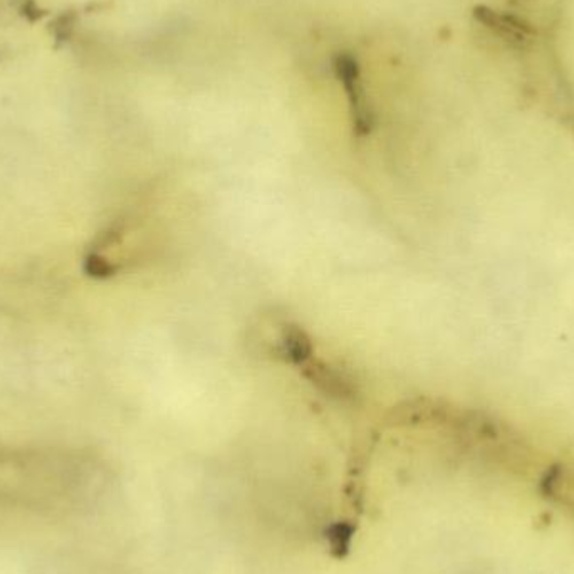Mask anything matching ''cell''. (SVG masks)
<instances>
[{"instance_id": "1", "label": "cell", "mask_w": 574, "mask_h": 574, "mask_svg": "<svg viewBox=\"0 0 574 574\" xmlns=\"http://www.w3.org/2000/svg\"><path fill=\"white\" fill-rule=\"evenodd\" d=\"M335 69L337 78L345 84L348 97L351 101L353 114L356 120V128L360 131H368L369 129V112L363 103V93L360 86V69L356 59L350 54H339L335 59Z\"/></svg>"}, {"instance_id": "2", "label": "cell", "mask_w": 574, "mask_h": 574, "mask_svg": "<svg viewBox=\"0 0 574 574\" xmlns=\"http://www.w3.org/2000/svg\"><path fill=\"white\" fill-rule=\"evenodd\" d=\"M474 16L478 22H482L484 26H487L489 29L497 32L506 41H510L514 44H524L531 34V29L517 17L499 14L487 7H477L474 11Z\"/></svg>"}]
</instances>
